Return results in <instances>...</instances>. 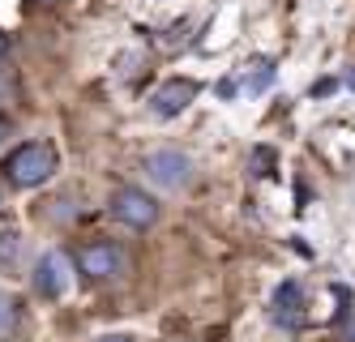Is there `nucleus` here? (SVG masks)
<instances>
[{"mask_svg":"<svg viewBox=\"0 0 355 342\" xmlns=\"http://www.w3.org/2000/svg\"><path fill=\"white\" fill-rule=\"evenodd\" d=\"M35 287H39L43 300H60V296H69V287H73V257L60 253V248L43 253L39 266H35Z\"/></svg>","mask_w":355,"mask_h":342,"instance_id":"obj_4","label":"nucleus"},{"mask_svg":"<svg viewBox=\"0 0 355 342\" xmlns=\"http://www.w3.org/2000/svg\"><path fill=\"white\" fill-rule=\"evenodd\" d=\"M218 94H223V99H232V94H236V82H232V77H227V82H218Z\"/></svg>","mask_w":355,"mask_h":342,"instance_id":"obj_12","label":"nucleus"},{"mask_svg":"<svg viewBox=\"0 0 355 342\" xmlns=\"http://www.w3.org/2000/svg\"><path fill=\"white\" fill-rule=\"evenodd\" d=\"M347 86H351V90H355V69H351V73H347Z\"/></svg>","mask_w":355,"mask_h":342,"instance_id":"obj_16","label":"nucleus"},{"mask_svg":"<svg viewBox=\"0 0 355 342\" xmlns=\"http://www.w3.org/2000/svg\"><path fill=\"white\" fill-rule=\"evenodd\" d=\"M5 51H9V35L0 31V60H5Z\"/></svg>","mask_w":355,"mask_h":342,"instance_id":"obj_13","label":"nucleus"},{"mask_svg":"<svg viewBox=\"0 0 355 342\" xmlns=\"http://www.w3.org/2000/svg\"><path fill=\"white\" fill-rule=\"evenodd\" d=\"M351 342H355V330H351Z\"/></svg>","mask_w":355,"mask_h":342,"instance_id":"obj_17","label":"nucleus"},{"mask_svg":"<svg viewBox=\"0 0 355 342\" xmlns=\"http://www.w3.org/2000/svg\"><path fill=\"white\" fill-rule=\"evenodd\" d=\"M98 342H133V338H124V334H107V338H98Z\"/></svg>","mask_w":355,"mask_h":342,"instance_id":"obj_14","label":"nucleus"},{"mask_svg":"<svg viewBox=\"0 0 355 342\" xmlns=\"http://www.w3.org/2000/svg\"><path fill=\"white\" fill-rule=\"evenodd\" d=\"M31 5H35V9H43V5H60V0H31Z\"/></svg>","mask_w":355,"mask_h":342,"instance_id":"obj_15","label":"nucleus"},{"mask_svg":"<svg viewBox=\"0 0 355 342\" xmlns=\"http://www.w3.org/2000/svg\"><path fill=\"white\" fill-rule=\"evenodd\" d=\"M112 214H116L124 227L146 231V227H155V223H159V201L150 197L146 189H133V184H124V189L112 193Z\"/></svg>","mask_w":355,"mask_h":342,"instance_id":"obj_3","label":"nucleus"},{"mask_svg":"<svg viewBox=\"0 0 355 342\" xmlns=\"http://www.w3.org/2000/svg\"><path fill=\"white\" fill-rule=\"evenodd\" d=\"M146 176L159 184L163 193H171V189H184L189 184V176H193V159L184 150H155L146 159Z\"/></svg>","mask_w":355,"mask_h":342,"instance_id":"obj_6","label":"nucleus"},{"mask_svg":"<svg viewBox=\"0 0 355 342\" xmlns=\"http://www.w3.org/2000/svg\"><path fill=\"white\" fill-rule=\"evenodd\" d=\"M17 321H21V308H17V300L0 287V338H13L17 334Z\"/></svg>","mask_w":355,"mask_h":342,"instance_id":"obj_8","label":"nucleus"},{"mask_svg":"<svg viewBox=\"0 0 355 342\" xmlns=\"http://www.w3.org/2000/svg\"><path fill=\"white\" fill-rule=\"evenodd\" d=\"M0 171H5V180L13 189H39V184H47L60 171V154L52 142H21L17 150L5 154Z\"/></svg>","mask_w":355,"mask_h":342,"instance_id":"obj_1","label":"nucleus"},{"mask_svg":"<svg viewBox=\"0 0 355 342\" xmlns=\"http://www.w3.org/2000/svg\"><path fill=\"white\" fill-rule=\"evenodd\" d=\"M270 82H274V65L266 60V65H257V73H252V82H248V90H252V94H257V90H266Z\"/></svg>","mask_w":355,"mask_h":342,"instance_id":"obj_10","label":"nucleus"},{"mask_svg":"<svg viewBox=\"0 0 355 342\" xmlns=\"http://www.w3.org/2000/svg\"><path fill=\"white\" fill-rule=\"evenodd\" d=\"M304 296H300V282H283L274 291V304H270V317L283 325V330H300L304 325V312H300Z\"/></svg>","mask_w":355,"mask_h":342,"instance_id":"obj_7","label":"nucleus"},{"mask_svg":"<svg viewBox=\"0 0 355 342\" xmlns=\"http://www.w3.org/2000/svg\"><path fill=\"white\" fill-rule=\"evenodd\" d=\"M17 257V231H0V266H13Z\"/></svg>","mask_w":355,"mask_h":342,"instance_id":"obj_9","label":"nucleus"},{"mask_svg":"<svg viewBox=\"0 0 355 342\" xmlns=\"http://www.w3.org/2000/svg\"><path fill=\"white\" fill-rule=\"evenodd\" d=\"M73 266L78 274H86L90 282H112L129 270V253H124L116 240H86L78 253H73Z\"/></svg>","mask_w":355,"mask_h":342,"instance_id":"obj_2","label":"nucleus"},{"mask_svg":"<svg viewBox=\"0 0 355 342\" xmlns=\"http://www.w3.org/2000/svg\"><path fill=\"white\" fill-rule=\"evenodd\" d=\"M201 86L193 82V77H167V82L150 94V116L159 120H175L180 112H189V103H197Z\"/></svg>","mask_w":355,"mask_h":342,"instance_id":"obj_5","label":"nucleus"},{"mask_svg":"<svg viewBox=\"0 0 355 342\" xmlns=\"http://www.w3.org/2000/svg\"><path fill=\"white\" fill-rule=\"evenodd\" d=\"M5 137H13V120H9V116H0V142H5Z\"/></svg>","mask_w":355,"mask_h":342,"instance_id":"obj_11","label":"nucleus"}]
</instances>
